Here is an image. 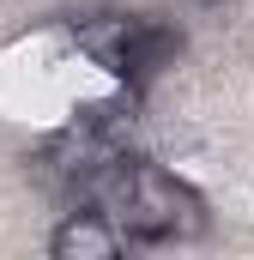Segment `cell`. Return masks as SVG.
I'll return each instance as SVG.
<instances>
[{"instance_id":"obj_3","label":"cell","mask_w":254,"mask_h":260,"mask_svg":"<svg viewBox=\"0 0 254 260\" xmlns=\"http://www.w3.org/2000/svg\"><path fill=\"white\" fill-rule=\"evenodd\" d=\"M206 6H224V0H206Z\"/></svg>"},{"instance_id":"obj_1","label":"cell","mask_w":254,"mask_h":260,"mask_svg":"<svg viewBox=\"0 0 254 260\" xmlns=\"http://www.w3.org/2000/svg\"><path fill=\"white\" fill-rule=\"evenodd\" d=\"M121 242H127L121 224L103 206H79V212H67L61 224L49 230V254L55 260H109Z\"/></svg>"},{"instance_id":"obj_2","label":"cell","mask_w":254,"mask_h":260,"mask_svg":"<svg viewBox=\"0 0 254 260\" xmlns=\"http://www.w3.org/2000/svg\"><path fill=\"white\" fill-rule=\"evenodd\" d=\"M139 24H145V18H133V12H97V18H79V24H73V43H79V55L91 67H103L109 79H121Z\"/></svg>"}]
</instances>
